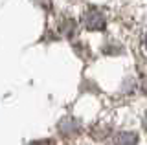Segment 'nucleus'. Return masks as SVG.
Segmentation results:
<instances>
[{
	"label": "nucleus",
	"mask_w": 147,
	"mask_h": 145,
	"mask_svg": "<svg viewBox=\"0 0 147 145\" xmlns=\"http://www.w3.org/2000/svg\"><path fill=\"white\" fill-rule=\"evenodd\" d=\"M144 92H145V94H147V77H145V79H144Z\"/></svg>",
	"instance_id": "nucleus-4"
},
{
	"label": "nucleus",
	"mask_w": 147,
	"mask_h": 145,
	"mask_svg": "<svg viewBox=\"0 0 147 145\" xmlns=\"http://www.w3.org/2000/svg\"><path fill=\"white\" fill-rule=\"evenodd\" d=\"M116 145H136L138 143V136L134 132H119L116 136Z\"/></svg>",
	"instance_id": "nucleus-2"
},
{
	"label": "nucleus",
	"mask_w": 147,
	"mask_h": 145,
	"mask_svg": "<svg viewBox=\"0 0 147 145\" xmlns=\"http://www.w3.org/2000/svg\"><path fill=\"white\" fill-rule=\"evenodd\" d=\"M83 26L90 31H99V30H105L107 20H105V15L99 9L92 7V9H86L85 15H83Z\"/></svg>",
	"instance_id": "nucleus-1"
},
{
	"label": "nucleus",
	"mask_w": 147,
	"mask_h": 145,
	"mask_svg": "<svg viewBox=\"0 0 147 145\" xmlns=\"http://www.w3.org/2000/svg\"><path fill=\"white\" fill-rule=\"evenodd\" d=\"M144 50H145V53H147V33H145V37H144Z\"/></svg>",
	"instance_id": "nucleus-3"
},
{
	"label": "nucleus",
	"mask_w": 147,
	"mask_h": 145,
	"mask_svg": "<svg viewBox=\"0 0 147 145\" xmlns=\"http://www.w3.org/2000/svg\"><path fill=\"white\" fill-rule=\"evenodd\" d=\"M31 145H40V143H31Z\"/></svg>",
	"instance_id": "nucleus-6"
},
{
	"label": "nucleus",
	"mask_w": 147,
	"mask_h": 145,
	"mask_svg": "<svg viewBox=\"0 0 147 145\" xmlns=\"http://www.w3.org/2000/svg\"><path fill=\"white\" fill-rule=\"evenodd\" d=\"M144 125L147 127V112H145V119H144Z\"/></svg>",
	"instance_id": "nucleus-5"
}]
</instances>
